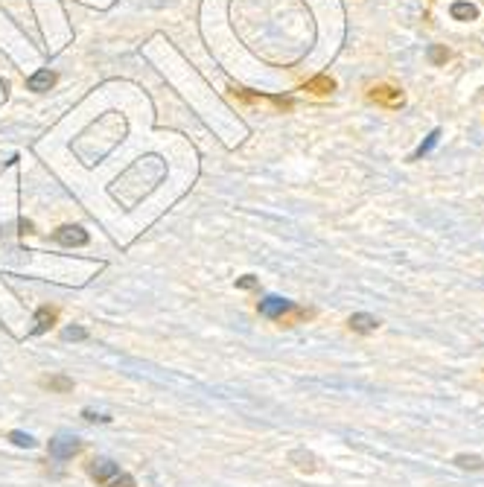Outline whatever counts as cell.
<instances>
[{
    "label": "cell",
    "mask_w": 484,
    "mask_h": 487,
    "mask_svg": "<svg viewBox=\"0 0 484 487\" xmlns=\"http://www.w3.org/2000/svg\"><path fill=\"white\" fill-rule=\"evenodd\" d=\"M53 239L62 242V246H88V234L79 225H62L53 234Z\"/></svg>",
    "instance_id": "52a82bcc"
},
{
    "label": "cell",
    "mask_w": 484,
    "mask_h": 487,
    "mask_svg": "<svg viewBox=\"0 0 484 487\" xmlns=\"http://www.w3.org/2000/svg\"><path fill=\"white\" fill-rule=\"evenodd\" d=\"M365 96H368V103H374V105H379V108H385V111H400V108L405 105V91H403L400 85H394V82L368 85Z\"/></svg>",
    "instance_id": "6da1fadb"
},
{
    "label": "cell",
    "mask_w": 484,
    "mask_h": 487,
    "mask_svg": "<svg viewBox=\"0 0 484 487\" xmlns=\"http://www.w3.org/2000/svg\"><path fill=\"white\" fill-rule=\"evenodd\" d=\"M452 59V53L446 50V47H441V44H432L429 47V62L434 64V67H441V64H446Z\"/></svg>",
    "instance_id": "5bb4252c"
},
{
    "label": "cell",
    "mask_w": 484,
    "mask_h": 487,
    "mask_svg": "<svg viewBox=\"0 0 484 487\" xmlns=\"http://www.w3.org/2000/svg\"><path fill=\"white\" fill-rule=\"evenodd\" d=\"M347 327L353 333L368 336V333H376L379 330V319H376V315H368V312H353L350 319H347Z\"/></svg>",
    "instance_id": "ba28073f"
},
{
    "label": "cell",
    "mask_w": 484,
    "mask_h": 487,
    "mask_svg": "<svg viewBox=\"0 0 484 487\" xmlns=\"http://www.w3.org/2000/svg\"><path fill=\"white\" fill-rule=\"evenodd\" d=\"M9 441L18 444V447H35V437H33V435H23V432H12Z\"/></svg>",
    "instance_id": "e0dca14e"
},
{
    "label": "cell",
    "mask_w": 484,
    "mask_h": 487,
    "mask_svg": "<svg viewBox=\"0 0 484 487\" xmlns=\"http://www.w3.org/2000/svg\"><path fill=\"white\" fill-rule=\"evenodd\" d=\"M292 461H306V464H301V470H309V473L318 467V464H316V458H312L309 452H304V449H295V452H292Z\"/></svg>",
    "instance_id": "2e32d148"
},
{
    "label": "cell",
    "mask_w": 484,
    "mask_h": 487,
    "mask_svg": "<svg viewBox=\"0 0 484 487\" xmlns=\"http://www.w3.org/2000/svg\"><path fill=\"white\" fill-rule=\"evenodd\" d=\"M41 385H44V388H50V391H59V394L74 391V379H70V377H62V374H56V377H44V379H41Z\"/></svg>",
    "instance_id": "8fae6325"
},
{
    "label": "cell",
    "mask_w": 484,
    "mask_h": 487,
    "mask_svg": "<svg viewBox=\"0 0 484 487\" xmlns=\"http://www.w3.org/2000/svg\"><path fill=\"white\" fill-rule=\"evenodd\" d=\"M260 315L263 319H283L286 312H292L295 309V304L292 301H286V298H277V295H269V298H263L260 301Z\"/></svg>",
    "instance_id": "277c9868"
},
{
    "label": "cell",
    "mask_w": 484,
    "mask_h": 487,
    "mask_svg": "<svg viewBox=\"0 0 484 487\" xmlns=\"http://www.w3.org/2000/svg\"><path fill=\"white\" fill-rule=\"evenodd\" d=\"M452 18L455 21H476L478 18V9L473 4H464V0H458V4H452Z\"/></svg>",
    "instance_id": "4fadbf2b"
},
{
    "label": "cell",
    "mask_w": 484,
    "mask_h": 487,
    "mask_svg": "<svg viewBox=\"0 0 484 487\" xmlns=\"http://www.w3.org/2000/svg\"><path fill=\"white\" fill-rule=\"evenodd\" d=\"M79 452H82V441H79V437L59 435V437H53V441H50V458H56V461H70V458L79 455Z\"/></svg>",
    "instance_id": "3957f363"
},
{
    "label": "cell",
    "mask_w": 484,
    "mask_h": 487,
    "mask_svg": "<svg viewBox=\"0 0 484 487\" xmlns=\"http://www.w3.org/2000/svg\"><path fill=\"white\" fill-rule=\"evenodd\" d=\"M438 137H441V132H438V129H434V132H432V134H429V140H426V143H423V146H420V149H417V152H415V161H417V158H423V155H426V152H429V149H432V146H434V143H438Z\"/></svg>",
    "instance_id": "d6986e66"
},
{
    "label": "cell",
    "mask_w": 484,
    "mask_h": 487,
    "mask_svg": "<svg viewBox=\"0 0 484 487\" xmlns=\"http://www.w3.org/2000/svg\"><path fill=\"white\" fill-rule=\"evenodd\" d=\"M103 487H137V484H134V479H132L129 473H117V476L108 479Z\"/></svg>",
    "instance_id": "9a60e30c"
},
{
    "label": "cell",
    "mask_w": 484,
    "mask_h": 487,
    "mask_svg": "<svg viewBox=\"0 0 484 487\" xmlns=\"http://www.w3.org/2000/svg\"><path fill=\"white\" fill-rule=\"evenodd\" d=\"M85 418H88V420H103V423L111 420V418H105V415H93V411H85Z\"/></svg>",
    "instance_id": "44dd1931"
},
{
    "label": "cell",
    "mask_w": 484,
    "mask_h": 487,
    "mask_svg": "<svg viewBox=\"0 0 484 487\" xmlns=\"http://www.w3.org/2000/svg\"><path fill=\"white\" fill-rule=\"evenodd\" d=\"M88 473H91V479H96L100 484H105L108 479H114V476L120 473V467L114 464L111 458H93L91 464H88Z\"/></svg>",
    "instance_id": "8992f818"
},
{
    "label": "cell",
    "mask_w": 484,
    "mask_h": 487,
    "mask_svg": "<svg viewBox=\"0 0 484 487\" xmlns=\"http://www.w3.org/2000/svg\"><path fill=\"white\" fill-rule=\"evenodd\" d=\"M64 338H67V342H82V338H88V330L85 327H67Z\"/></svg>",
    "instance_id": "ac0fdd59"
},
{
    "label": "cell",
    "mask_w": 484,
    "mask_h": 487,
    "mask_svg": "<svg viewBox=\"0 0 484 487\" xmlns=\"http://www.w3.org/2000/svg\"><path fill=\"white\" fill-rule=\"evenodd\" d=\"M236 286H239V289H257V277L246 275V277H239V280H236Z\"/></svg>",
    "instance_id": "ffe728a7"
},
{
    "label": "cell",
    "mask_w": 484,
    "mask_h": 487,
    "mask_svg": "<svg viewBox=\"0 0 484 487\" xmlns=\"http://www.w3.org/2000/svg\"><path fill=\"white\" fill-rule=\"evenodd\" d=\"M452 464H455V467H461V470H473V473H478V470H484V458H481V455H467V452H461V455H455Z\"/></svg>",
    "instance_id": "7c38bea8"
},
{
    "label": "cell",
    "mask_w": 484,
    "mask_h": 487,
    "mask_svg": "<svg viewBox=\"0 0 484 487\" xmlns=\"http://www.w3.org/2000/svg\"><path fill=\"white\" fill-rule=\"evenodd\" d=\"M53 85H56V73H53V70H38V73H33V76L27 79V88L35 91V93L50 91Z\"/></svg>",
    "instance_id": "9c48e42d"
},
{
    "label": "cell",
    "mask_w": 484,
    "mask_h": 487,
    "mask_svg": "<svg viewBox=\"0 0 484 487\" xmlns=\"http://www.w3.org/2000/svg\"><path fill=\"white\" fill-rule=\"evenodd\" d=\"M304 93H312V96H330L335 91V79L330 76V73H318V76H312L301 85Z\"/></svg>",
    "instance_id": "5b68a950"
},
{
    "label": "cell",
    "mask_w": 484,
    "mask_h": 487,
    "mask_svg": "<svg viewBox=\"0 0 484 487\" xmlns=\"http://www.w3.org/2000/svg\"><path fill=\"white\" fill-rule=\"evenodd\" d=\"M53 321H56V309H50V306H41L38 312H35V327H33V336H41V333H47L53 327Z\"/></svg>",
    "instance_id": "30bf717a"
},
{
    "label": "cell",
    "mask_w": 484,
    "mask_h": 487,
    "mask_svg": "<svg viewBox=\"0 0 484 487\" xmlns=\"http://www.w3.org/2000/svg\"><path fill=\"white\" fill-rule=\"evenodd\" d=\"M228 91H231L234 100L248 103V105H254V103H272V105L280 108V111H292V108H295V100H292V96H283V93H257V91L236 88V85H231Z\"/></svg>",
    "instance_id": "7a4b0ae2"
}]
</instances>
